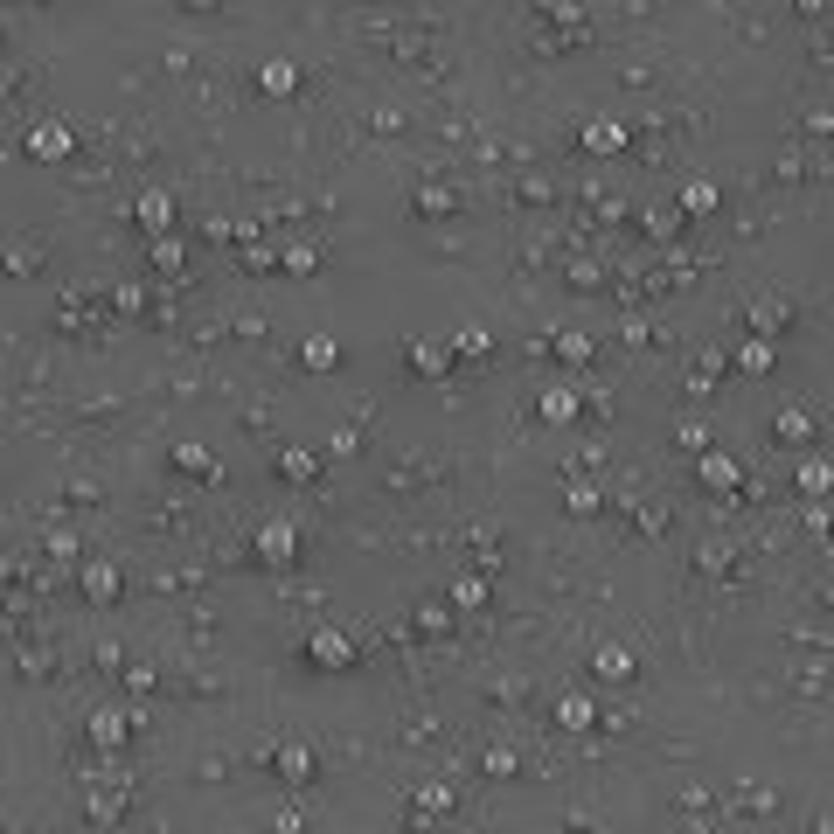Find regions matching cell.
<instances>
[{"label": "cell", "instance_id": "3", "mask_svg": "<svg viewBox=\"0 0 834 834\" xmlns=\"http://www.w3.org/2000/svg\"><path fill=\"white\" fill-rule=\"evenodd\" d=\"M543 411H550V417H556V424H563V417L577 411V404H570V397H563V390H550V397H543Z\"/></svg>", "mask_w": 834, "mask_h": 834}, {"label": "cell", "instance_id": "2", "mask_svg": "<svg viewBox=\"0 0 834 834\" xmlns=\"http://www.w3.org/2000/svg\"><path fill=\"white\" fill-rule=\"evenodd\" d=\"M702 473H709V487H730V480H737V466H730V459H709Z\"/></svg>", "mask_w": 834, "mask_h": 834}, {"label": "cell", "instance_id": "1", "mask_svg": "<svg viewBox=\"0 0 834 834\" xmlns=\"http://www.w3.org/2000/svg\"><path fill=\"white\" fill-rule=\"evenodd\" d=\"M35 153H42V160H49V153H70V133H63V126H42V133H35Z\"/></svg>", "mask_w": 834, "mask_h": 834}]
</instances>
